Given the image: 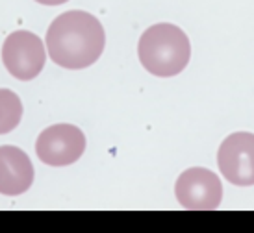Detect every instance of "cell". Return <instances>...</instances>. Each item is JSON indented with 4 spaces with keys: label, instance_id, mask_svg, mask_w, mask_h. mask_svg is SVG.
Returning <instances> with one entry per match:
<instances>
[{
    "label": "cell",
    "instance_id": "cell-1",
    "mask_svg": "<svg viewBox=\"0 0 254 233\" xmlns=\"http://www.w3.org/2000/svg\"><path fill=\"white\" fill-rule=\"evenodd\" d=\"M106 45V34L97 17L72 9L60 15L47 30V48L50 59L64 69H85L100 57Z\"/></svg>",
    "mask_w": 254,
    "mask_h": 233
},
{
    "label": "cell",
    "instance_id": "cell-2",
    "mask_svg": "<svg viewBox=\"0 0 254 233\" xmlns=\"http://www.w3.org/2000/svg\"><path fill=\"white\" fill-rule=\"evenodd\" d=\"M137 54L141 65L150 74L169 78L180 74L188 67L191 45L178 26L160 22L145 30L137 45Z\"/></svg>",
    "mask_w": 254,
    "mask_h": 233
},
{
    "label": "cell",
    "instance_id": "cell-3",
    "mask_svg": "<svg viewBox=\"0 0 254 233\" xmlns=\"http://www.w3.org/2000/svg\"><path fill=\"white\" fill-rule=\"evenodd\" d=\"M2 61L11 76L21 82H28L43 71L47 52L36 34L19 30L6 37L2 47Z\"/></svg>",
    "mask_w": 254,
    "mask_h": 233
},
{
    "label": "cell",
    "instance_id": "cell-4",
    "mask_svg": "<svg viewBox=\"0 0 254 233\" xmlns=\"http://www.w3.org/2000/svg\"><path fill=\"white\" fill-rule=\"evenodd\" d=\"M85 150V135L78 126L56 124L43 130L36 142V152L50 167H67L76 163Z\"/></svg>",
    "mask_w": 254,
    "mask_h": 233
},
{
    "label": "cell",
    "instance_id": "cell-5",
    "mask_svg": "<svg viewBox=\"0 0 254 233\" xmlns=\"http://www.w3.org/2000/svg\"><path fill=\"white\" fill-rule=\"evenodd\" d=\"M175 192L186 209L210 211L217 209L223 200V185L217 174L200 167L184 170L177 180Z\"/></svg>",
    "mask_w": 254,
    "mask_h": 233
},
{
    "label": "cell",
    "instance_id": "cell-6",
    "mask_svg": "<svg viewBox=\"0 0 254 233\" xmlns=\"http://www.w3.org/2000/svg\"><path fill=\"white\" fill-rule=\"evenodd\" d=\"M217 165L223 176L234 185H254V134L238 132L221 142Z\"/></svg>",
    "mask_w": 254,
    "mask_h": 233
},
{
    "label": "cell",
    "instance_id": "cell-7",
    "mask_svg": "<svg viewBox=\"0 0 254 233\" xmlns=\"http://www.w3.org/2000/svg\"><path fill=\"white\" fill-rule=\"evenodd\" d=\"M34 184V165L17 146H0V192L17 196Z\"/></svg>",
    "mask_w": 254,
    "mask_h": 233
},
{
    "label": "cell",
    "instance_id": "cell-8",
    "mask_svg": "<svg viewBox=\"0 0 254 233\" xmlns=\"http://www.w3.org/2000/svg\"><path fill=\"white\" fill-rule=\"evenodd\" d=\"M22 117L21 98L9 89H0V135L9 134L19 126Z\"/></svg>",
    "mask_w": 254,
    "mask_h": 233
},
{
    "label": "cell",
    "instance_id": "cell-9",
    "mask_svg": "<svg viewBox=\"0 0 254 233\" xmlns=\"http://www.w3.org/2000/svg\"><path fill=\"white\" fill-rule=\"evenodd\" d=\"M36 2H39L43 6H60V4H64L67 0H36Z\"/></svg>",
    "mask_w": 254,
    "mask_h": 233
}]
</instances>
